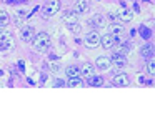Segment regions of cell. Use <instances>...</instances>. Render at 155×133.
I'll use <instances>...</instances> for the list:
<instances>
[{
	"instance_id": "6da1fadb",
	"label": "cell",
	"mask_w": 155,
	"mask_h": 133,
	"mask_svg": "<svg viewBox=\"0 0 155 133\" xmlns=\"http://www.w3.org/2000/svg\"><path fill=\"white\" fill-rule=\"evenodd\" d=\"M52 43V38L48 33L42 32V33H35L34 40H32V45H34L35 50H38V52H44V50H47L48 47H50Z\"/></svg>"
},
{
	"instance_id": "7a4b0ae2",
	"label": "cell",
	"mask_w": 155,
	"mask_h": 133,
	"mask_svg": "<svg viewBox=\"0 0 155 133\" xmlns=\"http://www.w3.org/2000/svg\"><path fill=\"white\" fill-rule=\"evenodd\" d=\"M58 10H60V0H48V2L45 3V7L42 8V17H44V18H50V17L55 15Z\"/></svg>"
},
{
	"instance_id": "3957f363",
	"label": "cell",
	"mask_w": 155,
	"mask_h": 133,
	"mask_svg": "<svg viewBox=\"0 0 155 133\" xmlns=\"http://www.w3.org/2000/svg\"><path fill=\"white\" fill-rule=\"evenodd\" d=\"M15 47V40L10 33H0V50L2 52H8Z\"/></svg>"
},
{
	"instance_id": "277c9868",
	"label": "cell",
	"mask_w": 155,
	"mask_h": 133,
	"mask_svg": "<svg viewBox=\"0 0 155 133\" xmlns=\"http://www.w3.org/2000/svg\"><path fill=\"white\" fill-rule=\"evenodd\" d=\"M100 45L104 47L105 50H108V48H112V47H115V45H117V40H115V37L112 35L110 32H108L107 35L100 37Z\"/></svg>"
},
{
	"instance_id": "5b68a950",
	"label": "cell",
	"mask_w": 155,
	"mask_h": 133,
	"mask_svg": "<svg viewBox=\"0 0 155 133\" xmlns=\"http://www.w3.org/2000/svg\"><path fill=\"white\" fill-rule=\"evenodd\" d=\"M85 45L88 47V48H95V47L100 45V35H98L97 32H92L87 35V38H85Z\"/></svg>"
},
{
	"instance_id": "8992f818",
	"label": "cell",
	"mask_w": 155,
	"mask_h": 133,
	"mask_svg": "<svg viewBox=\"0 0 155 133\" xmlns=\"http://www.w3.org/2000/svg\"><path fill=\"white\" fill-rule=\"evenodd\" d=\"M110 62H112V66H117V68H120V66H125V65H127V60H125V57L122 55V53H118V52L112 53Z\"/></svg>"
},
{
	"instance_id": "52a82bcc",
	"label": "cell",
	"mask_w": 155,
	"mask_h": 133,
	"mask_svg": "<svg viewBox=\"0 0 155 133\" xmlns=\"http://www.w3.org/2000/svg\"><path fill=\"white\" fill-rule=\"evenodd\" d=\"M90 23L94 27H97V28H104V27H107V17L102 15V13H97V15L90 20Z\"/></svg>"
},
{
	"instance_id": "ba28073f",
	"label": "cell",
	"mask_w": 155,
	"mask_h": 133,
	"mask_svg": "<svg viewBox=\"0 0 155 133\" xmlns=\"http://www.w3.org/2000/svg\"><path fill=\"white\" fill-rule=\"evenodd\" d=\"M132 18H134V12L127 7H122L120 12H118V20L120 22H130Z\"/></svg>"
},
{
	"instance_id": "9c48e42d",
	"label": "cell",
	"mask_w": 155,
	"mask_h": 133,
	"mask_svg": "<svg viewBox=\"0 0 155 133\" xmlns=\"http://www.w3.org/2000/svg\"><path fill=\"white\" fill-rule=\"evenodd\" d=\"M95 66L100 70H108V68H112V62L108 57H98L97 62H95Z\"/></svg>"
},
{
	"instance_id": "30bf717a",
	"label": "cell",
	"mask_w": 155,
	"mask_h": 133,
	"mask_svg": "<svg viewBox=\"0 0 155 133\" xmlns=\"http://www.w3.org/2000/svg\"><path fill=\"white\" fill-rule=\"evenodd\" d=\"M112 83H114L115 86H127L128 85V76L125 75V73H118V75L114 76Z\"/></svg>"
},
{
	"instance_id": "8fae6325",
	"label": "cell",
	"mask_w": 155,
	"mask_h": 133,
	"mask_svg": "<svg viewBox=\"0 0 155 133\" xmlns=\"http://www.w3.org/2000/svg\"><path fill=\"white\" fill-rule=\"evenodd\" d=\"M34 37H35V28H34V27H25L24 32H22V38H24V42L32 43Z\"/></svg>"
},
{
	"instance_id": "7c38bea8",
	"label": "cell",
	"mask_w": 155,
	"mask_h": 133,
	"mask_svg": "<svg viewBox=\"0 0 155 133\" xmlns=\"http://www.w3.org/2000/svg\"><path fill=\"white\" fill-rule=\"evenodd\" d=\"M92 75H95V66L90 65V63H85V65L80 68V76H84V78H90Z\"/></svg>"
},
{
	"instance_id": "4fadbf2b",
	"label": "cell",
	"mask_w": 155,
	"mask_h": 133,
	"mask_svg": "<svg viewBox=\"0 0 155 133\" xmlns=\"http://www.w3.org/2000/svg\"><path fill=\"white\" fill-rule=\"evenodd\" d=\"M87 10H88V3L85 2V0H78L74 7V12L77 13V15H82V13H85Z\"/></svg>"
},
{
	"instance_id": "5bb4252c",
	"label": "cell",
	"mask_w": 155,
	"mask_h": 133,
	"mask_svg": "<svg viewBox=\"0 0 155 133\" xmlns=\"http://www.w3.org/2000/svg\"><path fill=\"white\" fill-rule=\"evenodd\" d=\"M122 32H124V28H122L118 23H112V25H110V33L115 37L117 42H118V40H122Z\"/></svg>"
},
{
	"instance_id": "9a60e30c",
	"label": "cell",
	"mask_w": 155,
	"mask_h": 133,
	"mask_svg": "<svg viewBox=\"0 0 155 133\" xmlns=\"http://www.w3.org/2000/svg\"><path fill=\"white\" fill-rule=\"evenodd\" d=\"M87 83L92 86H100V85H104V78L98 75H92L90 78H87Z\"/></svg>"
},
{
	"instance_id": "2e32d148",
	"label": "cell",
	"mask_w": 155,
	"mask_h": 133,
	"mask_svg": "<svg viewBox=\"0 0 155 133\" xmlns=\"http://www.w3.org/2000/svg\"><path fill=\"white\" fill-rule=\"evenodd\" d=\"M67 75H68V78H72V76H80V66H75V65H72V66H67Z\"/></svg>"
},
{
	"instance_id": "e0dca14e",
	"label": "cell",
	"mask_w": 155,
	"mask_h": 133,
	"mask_svg": "<svg viewBox=\"0 0 155 133\" xmlns=\"http://www.w3.org/2000/svg\"><path fill=\"white\" fill-rule=\"evenodd\" d=\"M8 22H10V17H8V13L5 12V10H0V25H7Z\"/></svg>"
},
{
	"instance_id": "ac0fdd59",
	"label": "cell",
	"mask_w": 155,
	"mask_h": 133,
	"mask_svg": "<svg viewBox=\"0 0 155 133\" xmlns=\"http://www.w3.org/2000/svg\"><path fill=\"white\" fill-rule=\"evenodd\" d=\"M67 28H68V32H72V33H78V32H80V25H78V22L67 23Z\"/></svg>"
},
{
	"instance_id": "d6986e66",
	"label": "cell",
	"mask_w": 155,
	"mask_h": 133,
	"mask_svg": "<svg viewBox=\"0 0 155 133\" xmlns=\"http://www.w3.org/2000/svg\"><path fill=\"white\" fill-rule=\"evenodd\" d=\"M68 86H82V78L80 76H72L68 80Z\"/></svg>"
},
{
	"instance_id": "ffe728a7",
	"label": "cell",
	"mask_w": 155,
	"mask_h": 133,
	"mask_svg": "<svg viewBox=\"0 0 155 133\" xmlns=\"http://www.w3.org/2000/svg\"><path fill=\"white\" fill-rule=\"evenodd\" d=\"M152 52H153L152 47H143V48H142V57H143V58H152Z\"/></svg>"
},
{
	"instance_id": "44dd1931",
	"label": "cell",
	"mask_w": 155,
	"mask_h": 133,
	"mask_svg": "<svg viewBox=\"0 0 155 133\" xmlns=\"http://www.w3.org/2000/svg\"><path fill=\"white\" fill-rule=\"evenodd\" d=\"M108 20H110L112 23H118V22H120V20H118V15H117V13H112V12L107 15V22H108Z\"/></svg>"
},
{
	"instance_id": "7402d4cb",
	"label": "cell",
	"mask_w": 155,
	"mask_h": 133,
	"mask_svg": "<svg viewBox=\"0 0 155 133\" xmlns=\"http://www.w3.org/2000/svg\"><path fill=\"white\" fill-rule=\"evenodd\" d=\"M145 70H147V73H150V75H153V73H155V68H153V62L147 63V66H145Z\"/></svg>"
},
{
	"instance_id": "603a6c76",
	"label": "cell",
	"mask_w": 155,
	"mask_h": 133,
	"mask_svg": "<svg viewBox=\"0 0 155 133\" xmlns=\"http://www.w3.org/2000/svg\"><path fill=\"white\" fill-rule=\"evenodd\" d=\"M50 68H52V72H58V68H60V63H52Z\"/></svg>"
},
{
	"instance_id": "cb8c5ba5",
	"label": "cell",
	"mask_w": 155,
	"mask_h": 133,
	"mask_svg": "<svg viewBox=\"0 0 155 133\" xmlns=\"http://www.w3.org/2000/svg\"><path fill=\"white\" fill-rule=\"evenodd\" d=\"M138 83H140V85H143V83H145V78L142 75H138Z\"/></svg>"
},
{
	"instance_id": "d4e9b609",
	"label": "cell",
	"mask_w": 155,
	"mask_h": 133,
	"mask_svg": "<svg viewBox=\"0 0 155 133\" xmlns=\"http://www.w3.org/2000/svg\"><path fill=\"white\" fill-rule=\"evenodd\" d=\"M5 32V25H0V33H4Z\"/></svg>"
},
{
	"instance_id": "484cf974",
	"label": "cell",
	"mask_w": 155,
	"mask_h": 133,
	"mask_svg": "<svg viewBox=\"0 0 155 133\" xmlns=\"http://www.w3.org/2000/svg\"><path fill=\"white\" fill-rule=\"evenodd\" d=\"M5 2H7V3H12V2H14V0H5Z\"/></svg>"
}]
</instances>
